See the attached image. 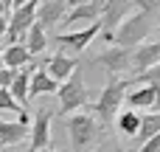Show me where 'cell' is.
I'll return each mask as SVG.
<instances>
[{"mask_svg": "<svg viewBox=\"0 0 160 152\" xmlns=\"http://www.w3.org/2000/svg\"><path fill=\"white\" fill-rule=\"evenodd\" d=\"M25 3H28V0H11V8H22Z\"/></svg>", "mask_w": 160, "mask_h": 152, "instance_id": "cell-26", "label": "cell"}, {"mask_svg": "<svg viewBox=\"0 0 160 152\" xmlns=\"http://www.w3.org/2000/svg\"><path fill=\"white\" fill-rule=\"evenodd\" d=\"M93 65H101L110 76H118V73H129L132 71V48H121V45H112L107 51H101Z\"/></svg>", "mask_w": 160, "mask_h": 152, "instance_id": "cell-7", "label": "cell"}, {"mask_svg": "<svg viewBox=\"0 0 160 152\" xmlns=\"http://www.w3.org/2000/svg\"><path fill=\"white\" fill-rule=\"evenodd\" d=\"M104 28V23L101 20H96V23H90V25H84V28H79V31H68V34H56V45L59 48H68V54L70 56H79L96 37H98V31Z\"/></svg>", "mask_w": 160, "mask_h": 152, "instance_id": "cell-5", "label": "cell"}, {"mask_svg": "<svg viewBox=\"0 0 160 152\" xmlns=\"http://www.w3.org/2000/svg\"><path fill=\"white\" fill-rule=\"evenodd\" d=\"M160 62V42H141L138 48H132V73H146L149 68H155Z\"/></svg>", "mask_w": 160, "mask_h": 152, "instance_id": "cell-12", "label": "cell"}, {"mask_svg": "<svg viewBox=\"0 0 160 152\" xmlns=\"http://www.w3.org/2000/svg\"><path fill=\"white\" fill-rule=\"evenodd\" d=\"M132 0H104V11H101V23H104V34H112L129 14H132Z\"/></svg>", "mask_w": 160, "mask_h": 152, "instance_id": "cell-10", "label": "cell"}, {"mask_svg": "<svg viewBox=\"0 0 160 152\" xmlns=\"http://www.w3.org/2000/svg\"><path fill=\"white\" fill-rule=\"evenodd\" d=\"M68 11V0H39L37 6V23H42L45 28L51 25H59L62 17Z\"/></svg>", "mask_w": 160, "mask_h": 152, "instance_id": "cell-14", "label": "cell"}, {"mask_svg": "<svg viewBox=\"0 0 160 152\" xmlns=\"http://www.w3.org/2000/svg\"><path fill=\"white\" fill-rule=\"evenodd\" d=\"M0 54H3V51H0Z\"/></svg>", "mask_w": 160, "mask_h": 152, "instance_id": "cell-29", "label": "cell"}, {"mask_svg": "<svg viewBox=\"0 0 160 152\" xmlns=\"http://www.w3.org/2000/svg\"><path fill=\"white\" fill-rule=\"evenodd\" d=\"M155 96H158V85L155 82H143V85H132L129 90H127V104H129V110H152L155 107Z\"/></svg>", "mask_w": 160, "mask_h": 152, "instance_id": "cell-11", "label": "cell"}, {"mask_svg": "<svg viewBox=\"0 0 160 152\" xmlns=\"http://www.w3.org/2000/svg\"><path fill=\"white\" fill-rule=\"evenodd\" d=\"M132 3H135L141 11H146V14H155L160 8V0H132Z\"/></svg>", "mask_w": 160, "mask_h": 152, "instance_id": "cell-23", "label": "cell"}, {"mask_svg": "<svg viewBox=\"0 0 160 152\" xmlns=\"http://www.w3.org/2000/svg\"><path fill=\"white\" fill-rule=\"evenodd\" d=\"M0 59H3V65H6V68H14V71H17V68L28 65L34 56L28 54V48H25L22 42H11V45H8V48L0 54Z\"/></svg>", "mask_w": 160, "mask_h": 152, "instance_id": "cell-17", "label": "cell"}, {"mask_svg": "<svg viewBox=\"0 0 160 152\" xmlns=\"http://www.w3.org/2000/svg\"><path fill=\"white\" fill-rule=\"evenodd\" d=\"M56 90H59V82L45 68H37L34 76H31V85H28V102L37 99V96H45V93H56Z\"/></svg>", "mask_w": 160, "mask_h": 152, "instance_id": "cell-16", "label": "cell"}, {"mask_svg": "<svg viewBox=\"0 0 160 152\" xmlns=\"http://www.w3.org/2000/svg\"><path fill=\"white\" fill-rule=\"evenodd\" d=\"M14 68H0V90H8L11 82H14Z\"/></svg>", "mask_w": 160, "mask_h": 152, "instance_id": "cell-22", "label": "cell"}, {"mask_svg": "<svg viewBox=\"0 0 160 152\" xmlns=\"http://www.w3.org/2000/svg\"><path fill=\"white\" fill-rule=\"evenodd\" d=\"M22 110H25V107L11 96V90H0V113H17V116H20Z\"/></svg>", "mask_w": 160, "mask_h": 152, "instance_id": "cell-21", "label": "cell"}, {"mask_svg": "<svg viewBox=\"0 0 160 152\" xmlns=\"http://www.w3.org/2000/svg\"><path fill=\"white\" fill-rule=\"evenodd\" d=\"M8 34V11H0V39H6Z\"/></svg>", "mask_w": 160, "mask_h": 152, "instance_id": "cell-25", "label": "cell"}, {"mask_svg": "<svg viewBox=\"0 0 160 152\" xmlns=\"http://www.w3.org/2000/svg\"><path fill=\"white\" fill-rule=\"evenodd\" d=\"M31 116L22 110L17 116V121H0V147H17L22 144V138L31 133Z\"/></svg>", "mask_w": 160, "mask_h": 152, "instance_id": "cell-9", "label": "cell"}, {"mask_svg": "<svg viewBox=\"0 0 160 152\" xmlns=\"http://www.w3.org/2000/svg\"><path fill=\"white\" fill-rule=\"evenodd\" d=\"M45 152H56V149H45Z\"/></svg>", "mask_w": 160, "mask_h": 152, "instance_id": "cell-28", "label": "cell"}, {"mask_svg": "<svg viewBox=\"0 0 160 152\" xmlns=\"http://www.w3.org/2000/svg\"><path fill=\"white\" fill-rule=\"evenodd\" d=\"M65 130H68V138H70L73 149L84 152V147L98 135V121L90 113H70L68 121H65Z\"/></svg>", "mask_w": 160, "mask_h": 152, "instance_id": "cell-4", "label": "cell"}, {"mask_svg": "<svg viewBox=\"0 0 160 152\" xmlns=\"http://www.w3.org/2000/svg\"><path fill=\"white\" fill-rule=\"evenodd\" d=\"M56 96H59V113H62V116H70V113H76L79 107H84V104L90 102V90H87L84 76H82L79 68L59 85Z\"/></svg>", "mask_w": 160, "mask_h": 152, "instance_id": "cell-3", "label": "cell"}, {"mask_svg": "<svg viewBox=\"0 0 160 152\" xmlns=\"http://www.w3.org/2000/svg\"><path fill=\"white\" fill-rule=\"evenodd\" d=\"M115 127H118V133H121L124 138H135L138 130H141V113H138V110H124V113H118Z\"/></svg>", "mask_w": 160, "mask_h": 152, "instance_id": "cell-19", "label": "cell"}, {"mask_svg": "<svg viewBox=\"0 0 160 152\" xmlns=\"http://www.w3.org/2000/svg\"><path fill=\"white\" fill-rule=\"evenodd\" d=\"M0 68H6V65H3V59H0Z\"/></svg>", "mask_w": 160, "mask_h": 152, "instance_id": "cell-27", "label": "cell"}, {"mask_svg": "<svg viewBox=\"0 0 160 152\" xmlns=\"http://www.w3.org/2000/svg\"><path fill=\"white\" fill-rule=\"evenodd\" d=\"M34 71H37V65H34V59L28 62V65H22V68H17V73H14V82H11V96L25 107V102H28V85H31V76H34Z\"/></svg>", "mask_w": 160, "mask_h": 152, "instance_id": "cell-15", "label": "cell"}, {"mask_svg": "<svg viewBox=\"0 0 160 152\" xmlns=\"http://www.w3.org/2000/svg\"><path fill=\"white\" fill-rule=\"evenodd\" d=\"M152 28H155L152 14H146V11H132L112 34H101V37H104V42H110V45L138 48L141 42H146V37L152 34Z\"/></svg>", "mask_w": 160, "mask_h": 152, "instance_id": "cell-2", "label": "cell"}, {"mask_svg": "<svg viewBox=\"0 0 160 152\" xmlns=\"http://www.w3.org/2000/svg\"><path fill=\"white\" fill-rule=\"evenodd\" d=\"M135 85V76L132 79H121V76H110V82H107V87L98 93V99L93 102V116H96V121H98V127H112L115 124V118H118V110H121V104H124V99H127V90Z\"/></svg>", "mask_w": 160, "mask_h": 152, "instance_id": "cell-1", "label": "cell"}, {"mask_svg": "<svg viewBox=\"0 0 160 152\" xmlns=\"http://www.w3.org/2000/svg\"><path fill=\"white\" fill-rule=\"evenodd\" d=\"M138 152H160V133H158V135H152L149 141H143Z\"/></svg>", "mask_w": 160, "mask_h": 152, "instance_id": "cell-24", "label": "cell"}, {"mask_svg": "<svg viewBox=\"0 0 160 152\" xmlns=\"http://www.w3.org/2000/svg\"><path fill=\"white\" fill-rule=\"evenodd\" d=\"M76 68H79V56H70V54H53V56L45 59V71H48L59 85H62Z\"/></svg>", "mask_w": 160, "mask_h": 152, "instance_id": "cell-13", "label": "cell"}, {"mask_svg": "<svg viewBox=\"0 0 160 152\" xmlns=\"http://www.w3.org/2000/svg\"><path fill=\"white\" fill-rule=\"evenodd\" d=\"M48 28L42 25V23H34L31 28H28V34H25V39H22V45L28 48V54L31 56H37V54H42L45 51V45H48V34H45Z\"/></svg>", "mask_w": 160, "mask_h": 152, "instance_id": "cell-18", "label": "cell"}, {"mask_svg": "<svg viewBox=\"0 0 160 152\" xmlns=\"http://www.w3.org/2000/svg\"><path fill=\"white\" fill-rule=\"evenodd\" d=\"M53 110H45V107H39L37 110V116L31 118V133H28V147L31 152H45L51 149V121H53Z\"/></svg>", "mask_w": 160, "mask_h": 152, "instance_id": "cell-6", "label": "cell"}, {"mask_svg": "<svg viewBox=\"0 0 160 152\" xmlns=\"http://www.w3.org/2000/svg\"><path fill=\"white\" fill-rule=\"evenodd\" d=\"M101 11H104V0H87V3H79V6H70V11H65L62 17V28H70L76 23H96L101 20Z\"/></svg>", "mask_w": 160, "mask_h": 152, "instance_id": "cell-8", "label": "cell"}, {"mask_svg": "<svg viewBox=\"0 0 160 152\" xmlns=\"http://www.w3.org/2000/svg\"><path fill=\"white\" fill-rule=\"evenodd\" d=\"M158 133H160V113L149 110L146 116H141V130H138V135H135L132 141L143 144V141H149V138H152V135H158Z\"/></svg>", "mask_w": 160, "mask_h": 152, "instance_id": "cell-20", "label": "cell"}]
</instances>
